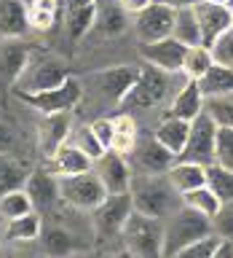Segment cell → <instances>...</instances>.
<instances>
[{
  "mask_svg": "<svg viewBox=\"0 0 233 258\" xmlns=\"http://www.w3.org/2000/svg\"><path fill=\"white\" fill-rule=\"evenodd\" d=\"M137 78H140V64H121V68H107L102 73H96L94 81L99 86V94L107 97L112 105H118L126 100V94L134 89Z\"/></svg>",
  "mask_w": 233,
  "mask_h": 258,
  "instance_id": "obj_14",
  "label": "cell"
},
{
  "mask_svg": "<svg viewBox=\"0 0 233 258\" xmlns=\"http://www.w3.org/2000/svg\"><path fill=\"white\" fill-rule=\"evenodd\" d=\"M118 3L124 6V11H126V14H134V16H137L140 11H145V8H148L153 0H118Z\"/></svg>",
  "mask_w": 233,
  "mask_h": 258,
  "instance_id": "obj_45",
  "label": "cell"
},
{
  "mask_svg": "<svg viewBox=\"0 0 233 258\" xmlns=\"http://www.w3.org/2000/svg\"><path fill=\"white\" fill-rule=\"evenodd\" d=\"M70 78L67 64H62L59 59L51 56H40L24 68V73L19 76V81L14 84V94H35V92H46V89L62 86Z\"/></svg>",
  "mask_w": 233,
  "mask_h": 258,
  "instance_id": "obj_7",
  "label": "cell"
},
{
  "mask_svg": "<svg viewBox=\"0 0 233 258\" xmlns=\"http://www.w3.org/2000/svg\"><path fill=\"white\" fill-rule=\"evenodd\" d=\"M153 3H161V6H169L174 11H180V8H196L201 0H153Z\"/></svg>",
  "mask_w": 233,
  "mask_h": 258,
  "instance_id": "obj_47",
  "label": "cell"
},
{
  "mask_svg": "<svg viewBox=\"0 0 233 258\" xmlns=\"http://www.w3.org/2000/svg\"><path fill=\"white\" fill-rule=\"evenodd\" d=\"M201 3H214V6H225L228 0H201Z\"/></svg>",
  "mask_w": 233,
  "mask_h": 258,
  "instance_id": "obj_49",
  "label": "cell"
},
{
  "mask_svg": "<svg viewBox=\"0 0 233 258\" xmlns=\"http://www.w3.org/2000/svg\"><path fill=\"white\" fill-rule=\"evenodd\" d=\"M27 6V19H30V30L38 32H48L59 19V0H24Z\"/></svg>",
  "mask_w": 233,
  "mask_h": 258,
  "instance_id": "obj_27",
  "label": "cell"
},
{
  "mask_svg": "<svg viewBox=\"0 0 233 258\" xmlns=\"http://www.w3.org/2000/svg\"><path fill=\"white\" fill-rule=\"evenodd\" d=\"M115 121V137H112V148L115 153H124V156H129V153L134 151V145L140 143V137H137V124L134 118L129 116V113H121Z\"/></svg>",
  "mask_w": 233,
  "mask_h": 258,
  "instance_id": "obj_34",
  "label": "cell"
},
{
  "mask_svg": "<svg viewBox=\"0 0 233 258\" xmlns=\"http://www.w3.org/2000/svg\"><path fill=\"white\" fill-rule=\"evenodd\" d=\"M91 132L96 137V143L102 145V151L107 153L112 148V137H115V121L112 118H96L91 124Z\"/></svg>",
  "mask_w": 233,
  "mask_h": 258,
  "instance_id": "obj_42",
  "label": "cell"
},
{
  "mask_svg": "<svg viewBox=\"0 0 233 258\" xmlns=\"http://www.w3.org/2000/svg\"><path fill=\"white\" fill-rule=\"evenodd\" d=\"M72 135V113H54V116H43V124L38 129V145L46 159H51L56 151L67 143Z\"/></svg>",
  "mask_w": 233,
  "mask_h": 258,
  "instance_id": "obj_17",
  "label": "cell"
},
{
  "mask_svg": "<svg viewBox=\"0 0 233 258\" xmlns=\"http://www.w3.org/2000/svg\"><path fill=\"white\" fill-rule=\"evenodd\" d=\"M129 194L134 202V213L161 218V221L172 215L177 207H182V197L166 175H134Z\"/></svg>",
  "mask_w": 233,
  "mask_h": 258,
  "instance_id": "obj_1",
  "label": "cell"
},
{
  "mask_svg": "<svg viewBox=\"0 0 233 258\" xmlns=\"http://www.w3.org/2000/svg\"><path fill=\"white\" fill-rule=\"evenodd\" d=\"M166 177H169V183L177 188V194H185V191H193V188L206 185V167L193 164V161L177 159L174 164L169 167Z\"/></svg>",
  "mask_w": 233,
  "mask_h": 258,
  "instance_id": "obj_24",
  "label": "cell"
},
{
  "mask_svg": "<svg viewBox=\"0 0 233 258\" xmlns=\"http://www.w3.org/2000/svg\"><path fill=\"white\" fill-rule=\"evenodd\" d=\"M140 54L153 68L164 70L169 76H177V73H182L188 46L180 43L177 38H164V40H156V43H140Z\"/></svg>",
  "mask_w": 233,
  "mask_h": 258,
  "instance_id": "obj_12",
  "label": "cell"
},
{
  "mask_svg": "<svg viewBox=\"0 0 233 258\" xmlns=\"http://www.w3.org/2000/svg\"><path fill=\"white\" fill-rule=\"evenodd\" d=\"M3 239H6V237H3V226H0V247H3Z\"/></svg>",
  "mask_w": 233,
  "mask_h": 258,
  "instance_id": "obj_50",
  "label": "cell"
},
{
  "mask_svg": "<svg viewBox=\"0 0 233 258\" xmlns=\"http://www.w3.org/2000/svg\"><path fill=\"white\" fill-rule=\"evenodd\" d=\"M80 258H99V255H80Z\"/></svg>",
  "mask_w": 233,
  "mask_h": 258,
  "instance_id": "obj_52",
  "label": "cell"
},
{
  "mask_svg": "<svg viewBox=\"0 0 233 258\" xmlns=\"http://www.w3.org/2000/svg\"><path fill=\"white\" fill-rule=\"evenodd\" d=\"M198 86H201L206 100H212V97H230L233 94V68L212 64L204 73V78L198 81Z\"/></svg>",
  "mask_w": 233,
  "mask_h": 258,
  "instance_id": "obj_28",
  "label": "cell"
},
{
  "mask_svg": "<svg viewBox=\"0 0 233 258\" xmlns=\"http://www.w3.org/2000/svg\"><path fill=\"white\" fill-rule=\"evenodd\" d=\"M59 194H62V202H67L70 207L94 213L107 197V188L99 180V175L94 169H88V172H80V175L59 177Z\"/></svg>",
  "mask_w": 233,
  "mask_h": 258,
  "instance_id": "obj_5",
  "label": "cell"
},
{
  "mask_svg": "<svg viewBox=\"0 0 233 258\" xmlns=\"http://www.w3.org/2000/svg\"><path fill=\"white\" fill-rule=\"evenodd\" d=\"M188 135H190V121L174 118V116H169V113L164 116V121L156 126V132H153V137H156L166 151H172L177 159H180V153L185 151Z\"/></svg>",
  "mask_w": 233,
  "mask_h": 258,
  "instance_id": "obj_23",
  "label": "cell"
},
{
  "mask_svg": "<svg viewBox=\"0 0 233 258\" xmlns=\"http://www.w3.org/2000/svg\"><path fill=\"white\" fill-rule=\"evenodd\" d=\"M217 126L212 116L204 110L201 116H196L190 121V135L185 143V151L180 153L182 161H193V164L209 167L214 161V145H217Z\"/></svg>",
  "mask_w": 233,
  "mask_h": 258,
  "instance_id": "obj_8",
  "label": "cell"
},
{
  "mask_svg": "<svg viewBox=\"0 0 233 258\" xmlns=\"http://www.w3.org/2000/svg\"><path fill=\"white\" fill-rule=\"evenodd\" d=\"M94 24H96V3L64 8V30H67V38L72 43H78Z\"/></svg>",
  "mask_w": 233,
  "mask_h": 258,
  "instance_id": "obj_26",
  "label": "cell"
},
{
  "mask_svg": "<svg viewBox=\"0 0 233 258\" xmlns=\"http://www.w3.org/2000/svg\"><path fill=\"white\" fill-rule=\"evenodd\" d=\"M94 27H99L102 35L107 38H115L121 32L126 30V11L124 6L118 3V0H107V3L96 6V24Z\"/></svg>",
  "mask_w": 233,
  "mask_h": 258,
  "instance_id": "obj_29",
  "label": "cell"
},
{
  "mask_svg": "<svg viewBox=\"0 0 233 258\" xmlns=\"http://www.w3.org/2000/svg\"><path fill=\"white\" fill-rule=\"evenodd\" d=\"M40 250L46 258H70L78 250L75 234L62 226H43L40 231Z\"/></svg>",
  "mask_w": 233,
  "mask_h": 258,
  "instance_id": "obj_22",
  "label": "cell"
},
{
  "mask_svg": "<svg viewBox=\"0 0 233 258\" xmlns=\"http://www.w3.org/2000/svg\"><path fill=\"white\" fill-rule=\"evenodd\" d=\"M48 161H51V169L59 177H70V175H80V172L94 169V161L88 159L78 145H72V143H64Z\"/></svg>",
  "mask_w": 233,
  "mask_h": 258,
  "instance_id": "obj_21",
  "label": "cell"
},
{
  "mask_svg": "<svg viewBox=\"0 0 233 258\" xmlns=\"http://www.w3.org/2000/svg\"><path fill=\"white\" fill-rule=\"evenodd\" d=\"M172 38H177L185 46H201V24L196 16V8H180L174 16V32Z\"/></svg>",
  "mask_w": 233,
  "mask_h": 258,
  "instance_id": "obj_31",
  "label": "cell"
},
{
  "mask_svg": "<svg viewBox=\"0 0 233 258\" xmlns=\"http://www.w3.org/2000/svg\"><path fill=\"white\" fill-rule=\"evenodd\" d=\"M209 51H212L214 64H222V68H233V30H228L225 35L217 38Z\"/></svg>",
  "mask_w": 233,
  "mask_h": 258,
  "instance_id": "obj_41",
  "label": "cell"
},
{
  "mask_svg": "<svg viewBox=\"0 0 233 258\" xmlns=\"http://www.w3.org/2000/svg\"><path fill=\"white\" fill-rule=\"evenodd\" d=\"M129 164H132L134 175H166L169 167L177 161V156L172 151H166L156 137L140 140L134 145V151L129 153Z\"/></svg>",
  "mask_w": 233,
  "mask_h": 258,
  "instance_id": "obj_10",
  "label": "cell"
},
{
  "mask_svg": "<svg viewBox=\"0 0 233 258\" xmlns=\"http://www.w3.org/2000/svg\"><path fill=\"white\" fill-rule=\"evenodd\" d=\"M212 258H233V239L230 237H220L217 247L212 250Z\"/></svg>",
  "mask_w": 233,
  "mask_h": 258,
  "instance_id": "obj_44",
  "label": "cell"
},
{
  "mask_svg": "<svg viewBox=\"0 0 233 258\" xmlns=\"http://www.w3.org/2000/svg\"><path fill=\"white\" fill-rule=\"evenodd\" d=\"M24 169L19 161H14L11 156H0V197L6 191H14V188H24Z\"/></svg>",
  "mask_w": 233,
  "mask_h": 258,
  "instance_id": "obj_36",
  "label": "cell"
},
{
  "mask_svg": "<svg viewBox=\"0 0 233 258\" xmlns=\"http://www.w3.org/2000/svg\"><path fill=\"white\" fill-rule=\"evenodd\" d=\"M225 6H228V8H230V11H233V0H228V3H225Z\"/></svg>",
  "mask_w": 233,
  "mask_h": 258,
  "instance_id": "obj_51",
  "label": "cell"
},
{
  "mask_svg": "<svg viewBox=\"0 0 233 258\" xmlns=\"http://www.w3.org/2000/svg\"><path fill=\"white\" fill-rule=\"evenodd\" d=\"M27 213H35V207H32V199L27 197L24 188L6 191L3 197H0V218H3V221H14V218H22Z\"/></svg>",
  "mask_w": 233,
  "mask_h": 258,
  "instance_id": "obj_35",
  "label": "cell"
},
{
  "mask_svg": "<svg viewBox=\"0 0 233 258\" xmlns=\"http://www.w3.org/2000/svg\"><path fill=\"white\" fill-rule=\"evenodd\" d=\"M72 145H78V148L83 151L91 161H99V159L104 156L102 145L96 143V137H94V132H91V124H88V126H80L78 132L72 135Z\"/></svg>",
  "mask_w": 233,
  "mask_h": 258,
  "instance_id": "obj_38",
  "label": "cell"
},
{
  "mask_svg": "<svg viewBox=\"0 0 233 258\" xmlns=\"http://www.w3.org/2000/svg\"><path fill=\"white\" fill-rule=\"evenodd\" d=\"M30 54L32 48L27 43H19V40L3 43L0 46V78L8 81V84H16L24 68L30 64Z\"/></svg>",
  "mask_w": 233,
  "mask_h": 258,
  "instance_id": "obj_20",
  "label": "cell"
},
{
  "mask_svg": "<svg viewBox=\"0 0 233 258\" xmlns=\"http://www.w3.org/2000/svg\"><path fill=\"white\" fill-rule=\"evenodd\" d=\"M206 185L212 188L214 197L222 202V207L233 205V169L212 161V164L206 167Z\"/></svg>",
  "mask_w": 233,
  "mask_h": 258,
  "instance_id": "obj_32",
  "label": "cell"
},
{
  "mask_svg": "<svg viewBox=\"0 0 233 258\" xmlns=\"http://www.w3.org/2000/svg\"><path fill=\"white\" fill-rule=\"evenodd\" d=\"M174 16L177 11L161 3H150L145 11L134 16V32L140 43H156V40L172 38L174 32Z\"/></svg>",
  "mask_w": 233,
  "mask_h": 258,
  "instance_id": "obj_11",
  "label": "cell"
},
{
  "mask_svg": "<svg viewBox=\"0 0 233 258\" xmlns=\"http://www.w3.org/2000/svg\"><path fill=\"white\" fill-rule=\"evenodd\" d=\"M121 237L134 258H164V221L161 218L132 213Z\"/></svg>",
  "mask_w": 233,
  "mask_h": 258,
  "instance_id": "obj_3",
  "label": "cell"
},
{
  "mask_svg": "<svg viewBox=\"0 0 233 258\" xmlns=\"http://www.w3.org/2000/svg\"><path fill=\"white\" fill-rule=\"evenodd\" d=\"M30 32L24 0H0V38L19 40Z\"/></svg>",
  "mask_w": 233,
  "mask_h": 258,
  "instance_id": "obj_19",
  "label": "cell"
},
{
  "mask_svg": "<svg viewBox=\"0 0 233 258\" xmlns=\"http://www.w3.org/2000/svg\"><path fill=\"white\" fill-rule=\"evenodd\" d=\"M217 242H220V234H209V237L182 247L180 253L172 255V258H212V250L217 247Z\"/></svg>",
  "mask_w": 233,
  "mask_h": 258,
  "instance_id": "obj_40",
  "label": "cell"
},
{
  "mask_svg": "<svg viewBox=\"0 0 233 258\" xmlns=\"http://www.w3.org/2000/svg\"><path fill=\"white\" fill-rule=\"evenodd\" d=\"M11 145H14V132H11V126L0 121V156H8Z\"/></svg>",
  "mask_w": 233,
  "mask_h": 258,
  "instance_id": "obj_43",
  "label": "cell"
},
{
  "mask_svg": "<svg viewBox=\"0 0 233 258\" xmlns=\"http://www.w3.org/2000/svg\"><path fill=\"white\" fill-rule=\"evenodd\" d=\"M169 73L153 68V64H140V78H137L134 89L126 94V100L121 102V113L126 110H145L153 105L164 102L169 94Z\"/></svg>",
  "mask_w": 233,
  "mask_h": 258,
  "instance_id": "obj_4",
  "label": "cell"
},
{
  "mask_svg": "<svg viewBox=\"0 0 233 258\" xmlns=\"http://www.w3.org/2000/svg\"><path fill=\"white\" fill-rule=\"evenodd\" d=\"M134 213V202H132V194H107L104 202L91 213V221H94V231L96 237H118L124 231L126 221L132 218Z\"/></svg>",
  "mask_w": 233,
  "mask_h": 258,
  "instance_id": "obj_9",
  "label": "cell"
},
{
  "mask_svg": "<svg viewBox=\"0 0 233 258\" xmlns=\"http://www.w3.org/2000/svg\"><path fill=\"white\" fill-rule=\"evenodd\" d=\"M212 64H214V59L206 46H190L188 54H185V62H182V76H185V81H201Z\"/></svg>",
  "mask_w": 233,
  "mask_h": 258,
  "instance_id": "obj_33",
  "label": "cell"
},
{
  "mask_svg": "<svg viewBox=\"0 0 233 258\" xmlns=\"http://www.w3.org/2000/svg\"><path fill=\"white\" fill-rule=\"evenodd\" d=\"M214 161L233 169V129H217V145H214Z\"/></svg>",
  "mask_w": 233,
  "mask_h": 258,
  "instance_id": "obj_39",
  "label": "cell"
},
{
  "mask_svg": "<svg viewBox=\"0 0 233 258\" xmlns=\"http://www.w3.org/2000/svg\"><path fill=\"white\" fill-rule=\"evenodd\" d=\"M206 97L201 92L198 81H185V84L177 89V94L172 97V105H169V116L182 118V121H193L196 116L204 113Z\"/></svg>",
  "mask_w": 233,
  "mask_h": 258,
  "instance_id": "obj_18",
  "label": "cell"
},
{
  "mask_svg": "<svg viewBox=\"0 0 233 258\" xmlns=\"http://www.w3.org/2000/svg\"><path fill=\"white\" fill-rule=\"evenodd\" d=\"M196 16L201 24V46L212 48V43L228 30H233V11L228 6H214V3H198Z\"/></svg>",
  "mask_w": 233,
  "mask_h": 258,
  "instance_id": "obj_16",
  "label": "cell"
},
{
  "mask_svg": "<svg viewBox=\"0 0 233 258\" xmlns=\"http://www.w3.org/2000/svg\"><path fill=\"white\" fill-rule=\"evenodd\" d=\"M59 3L64 8H75V6H91V3H96V0H59Z\"/></svg>",
  "mask_w": 233,
  "mask_h": 258,
  "instance_id": "obj_48",
  "label": "cell"
},
{
  "mask_svg": "<svg viewBox=\"0 0 233 258\" xmlns=\"http://www.w3.org/2000/svg\"><path fill=\"white\" fill-rule=\"evenodd\" d=\"M204 110L212 116V121L220 129H233V100H228V97H212V100H206Z\"/></svg>",
  "mask_w": 233,
  "mask_h": 258,
  "instance_id": "obj_37",
  "label": "cell"
},
{
  "mask_svg": "<svg viewBox=\"0 0 233 258\" xmlns=\"http://www.w3.org/2000/svg\"><path fill=\"white\" fill-rule=\"evenodd\" d=\"M22 102H27L30 108H35L43 116H54V113H72L78 108V102L83 100V86L78 78H67L62 86L46 89V92H35V94H16Z\"/></svg>",
  "mask_w": 233,
  "mask_h": 258,
  "instance_id": "obj_6",
  "label": "cell"
},
{
  "mask_svg": "<svg viewBox=\"0 0 233 258\" xmlns=\"http://www.w3.org/2000/svg\"><path fill=\"white\" fill-rule=\"evenodd\" d=\"M180 197H182V205H185V207H190V210H196V213L206 215L209 221H217V218H220V213H222V202L214 197L209 185H201V188L185 191V194H180Z\"/></svg>",
  "mask_w": 233,
  "mask_h": 258,
  "instance_id": "obj_30",
  "label": "cell"
},
{
  "mask_svg": "<svg viewBox=\"0 0 233 258\" xmlns=\"http://www.w3.org/2000/svg\"><path fill=\"white\" fill-rule=\"evenodd\" d=\"M209 234H217L214 221H209L206 215H201L185 205L177 207L169 218H164V258L177 255L182 247L209 237Z\"/></svg>",
  "mask_w": 233,
  "mask_h": 258,
  "instance_id": "obj_2",
  "label": "cell"
},
{
  "mask_svg": "<svg viewBox=\"0 0 233 258\" xmlns=\"http://www.w3.org/2000/svg\"><path fill=\"white\" fill-rule=\"evenodd\" d=\"M96 175H99V180L104 183V188L107 194H126L129 185H132V164H129V159L124 153H115V151H107L104 156L96 161Z\"/></svg>",
  "mask_w": 233,
  "mask_h": 258,
  "instance_id": "obj_15",
  "label": "cell"
},
{
  "mask_svg": "<svg viewBox=\"0 0 233 258\" xmlns=\"http://www.w3.org/2000/svg\"><path fill=\"white\" fill-rule=\"evenodd\" d=\"M24 191L32 199L35 213H48V210H54L62 202L59 175L54 169H35V172H30L27 180H24Z\"/></svg>",
  "mask_w": 233,
  "mask_h": 258,
  "instance_id": "obj_13",
  "label": "cell"
},
{
  "mask_svg": "<svg viewBox=\"0 0 233 258\" xmlns=\"http://www.w3.org/2000/svg\"><path fill=\"white\" fill-rule=\"evenodd\" d=\"M40 231H43L40 213H27L22 218H14V221H6L3 226L6 242H14V245H27V242L40 239Z\"/></svg>",
  "mask_w": 233,
  "mask_h": 258,
  "instance_id": "obj_25",
  "label": "cell"
},
{
  "mask_svg": "<svg viewBox=\"0 0 233 258\" xmlns=\"http://www.w3.org/2000/svg\"><path fill=\"white\" fill-rule=\"evenodd\" d=\"M0 258H32V253H27V250L16 247L14 242L8 247H0Z\"/></svg>",
  "mask_w": 233,
  "mask_h": 258,
  "instance_id": "obj_46",
  "label": "cell"
}]
</instances>
